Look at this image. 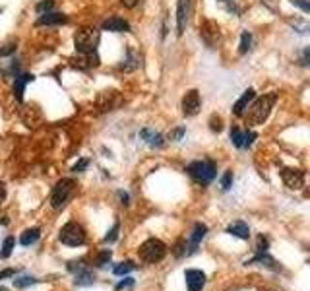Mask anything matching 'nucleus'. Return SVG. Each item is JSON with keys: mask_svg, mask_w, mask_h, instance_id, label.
Segmentation results:
<instances>
[{"mask_svg": "<svg viewBox=\"0 0 310 291\" xmlns=\"http://www.w3.org/2000/svg\"><path fill=\"white\" fill-rule=\"evenodd\" d=\"M276 101H278V96H276V94H268V96H262V97H258V99L254 97L252 103L248 105L247 111H245V121H247V125H250V127H260V125H264V123L268 121V117H270V113H272Z\"/></svg>", "mask_w": 310, "mask_h": 291, "instance_id": "1", "label": "nucleus"}, {"mask_svg": "<svg viewBox=\"0 0 310 291\" xmlns=\"http://www.w3.org/2000/svg\"><path fill=\"white\" fill-rule=\"evenodd\" d=\"M101 33L95 28H80L74 35V47L78 51V55H90L97 51Z\"/></svg>", "mask_w": 310, "mask_h": 291, "instance_id": "2", "label": "nucleus"}, {"mask_svg": "<svg viewBox=\"0 0 310 291\" xmlns=\"http://www.w3.org/2000/svg\"><path fill=\"white\" fill-rule=\"evenodd\" d=\"M140 260H144L146 264H157L165 259L167 255V245L159 239H148L140 249H138Z\"/></svg>", "mask_w": 310, "mask_h": 291, "instance_id": "3", "label": "nucleus"}, {"mask_svg": "<svg viewBox=\"0 0 310 291\" xmlns=\"http://www.w3.org/2000/svg\"><path fill=\"white\" fill-rule=\"evenodd\" d=\"M74 193H76V181L74 179H62V181H59L57 187H55V191H53V196H51V206L55 210H62L70 202V198L74 196Z\"/></svg>", "mask_w": 310, "mask_h": 291, "instance_id": "4", "label": "nucleus"}, {"mask_svg": "<svg viewBox=\"0 0 310 291\" xmlns=\"http://www.w3.org/2000/svg\"><path fill=\"white\" fill-rule=\"evenodd\" d=\"M186 171H188V175L192 179H196L202 185H210L217 175L214 162H192L186 167Z\"/></svg>", "mask_w": 310, "mask_h": 291, "instance_id": "5", "label": "nucleus"}, {"mask_svg": "<svg viewBox=\"0 0 310 291\" xmlns=\"http://www.w3.org/2000/svg\"><path fill=\"white\" fill-rule=\"evenodd\" d=\"M62 245H68V247H82L86 243V231L84 227L76 222H70L61 229V235H59Z\"/></svg>", "mask_w": 310, "mask_h": 291, "instance_id": "6", "label": "nucleus"}, {"mask_svg": "<svg viewBox=\"0 0 310 291\" xmlns=\"http://www.w3.org/2000/svg\"><path fill=\"white\" fill-rule=\"evenodd\" d=\"M200 37L202 41L208 45V47H217V43L221 41V32H219V26L212 20H206L202 26H200Z\"/></svg>", "mask_w": 310, "mask_h": 291, "instance_id": "7", "label": "nucleus"}, {"mask_svg": "<svg viewBox=\"0 0 310 291\" xmlns=\"http://www.w3.org/2000/svg\"><path fill=\"white\" fill-rule=\"evenodd\" d=\"M281 179L285 183L287 189L291 191H299L305 187V173L301 169H293V167H285L281 171Z\"/></svg>", "mask_w": 310, "mask_h": 291, "instance_id": "8", "label": "nucleus"}, {"mask_svg": "<svg viewBox=\"0 0 310 291\" xmlns=\"http://www.w3.org/2000/svg\"><path fill=\"white\" fill-rule=\"evenodd\" d=\"M200 107H202V101H200V94L196 90H190L186 92L183 97V113L186 117H194L200 113Z\"/></svg>", "mask_w": 310, "mask_h": 291, "instance_id": "9", "label": "nucleus"}, {"mask_svg": "<svg viewBox=\"0 0 310 291\" xmlns=\"http://www.w3.org/2000/svg\"><path fill=\"white\" fill-rule=\"evenodd\" d=\"M185 280H186V288L188 291H202L206 286V274L202 270H186L185 272Z\"/></svg>", "mask_w": 310, "mask_h": 291, "instance_id": "10", "label": "nucleus"}, {"mask_svg": "<svg viewBox=\"0 0 310 291\" xmlns=\"http://www.w3.org/2000/svg\"><path fill=\"white\" fill-rule=\"evenodd\" d=\"M190 8H192V0H179V4H177V33L179 35H183L186 30Z\"/></svg>", "mask_w": 310, "mask_h": 291, "instance_id": "11", "label": "nucleus"}, {"mask_svg": "<svg viewBox=\"0 0 310 291\" xmlns=\"http://www.w3.org/2000/svg\"><path fill=\"white\" fill-rule=\"evenodd\" d=\"M41 119H43V113H41V109H39L37 105H26V107L22 109V121H24L26 127H30V129L39 127V125H41Z\"/></svg>", "mask_w": 310, "mask_h": 291, "instance_id": "12", "label": "nucleus"}, {"mask_svg": "<svg viewBox=\"0 0 310 291\" xmlns=\"http://www.w3.org/2000/svg\"><path fill=\"white\" fill-rule=\"evenodd\" d=\"M103 30H105V32H113V33H124L130 30V24H128L126 20H123V18L113 16V18H109V20L103 22Z\"/></svg>", "mask_w": 310, "mask_h": 291, "instance_id": "13", "label": "nucleus"}, {"mask_svg": "<svg viewBox=\"0 0 310 291\" xmlns=\"http://www.w3.org/2000/svg\"><path fill=\"white\" fill-rule=\"evenodd\" d=\"M66 22H68V16L59 12H47V14H41V18L37 20V26H61Z\"/></svg>", "mask_w": 310, "mask_h": 291, "instance_id": "14", "label": "nucleus"}, {"mask_svg": "<svg viewBox=\"0 0 310 291\" xmlns=\"http://www.w3.org/2000/svg\"><path fill=\"white\" fill-rule=\"evenodd\" d=\"M33 80H35L33 74H18V76L14 78V97H16L18 101H22L26 86H28L30 82H33Z\"/></svg>", "mask_w": 310, "mask_h": 291, "instance_id": "15", "label": "nucleus"}, {"mask_svg": "<svg viewBox=\"0 0 310 291\" xmlns=\"http://www.w3.org/2000/svg\"><path fill=\"white\" fill-rule=\"evenodd\" d=\"M254 97H256L254 90H252V88H250V90H247V92L241 96V99H239V101L233 105V113H235L237 117H243V115H245V111H247V107L250 105V103H252V99H254Z\"/></svg>", "mask_w": 310, "mask_h": 291, "instance_id": "16", "label": "nucleus"}, {"mask_svg": "<svg viewBox=\"0 0 310 291\" xmlns=\"http://www.w3.org/2000/svg\"><path fill=\"white\" fill-rule=\"evenodd\" d=\"M227 233H229V235H233V237L245 239V241L250 237V229H248V226L245 224V222H233L231 226L227 227Z\"/></svg>", "mask_w": 310, "mask_h": 291, "instance_id": "17", "label": "nucleus"}, {"mask_svg": "<svg viewBox=\"0 0 310 291\" xmlns=\"http://www.w3.org/2000/svg\"><path fill=\"white\" fill-rule=\"evenodd\" d=\"M206 233H208V227L204 226V224H196L194 231H192V237H190V251H188V255H190V253H196V247H198V243L206 237Z\"/></svg>", "mask_w": 310, "mask_h": 291, "instance_id": "18", "label": "nucleus"}, {"mask_svg": "<svg viewBox=\"0 0 310 291\" xmlns=\"http://www.w3.org/2000/svg\"><path fill=\"white\" fill-rule=\"evenodd\" d=\"M140 136H142L152 148H163V146H165V140H163V136H161L159 132H152L150 129H144L140 132Z\"/></svg>", "mask_w": 310, "mask_h": 291, "instance_id": "19", "label": "nucleus"}, {"mask_svg": "<svg viewBox=\"0 0 310 291\" xmlns=\"http://www.w3.org/2000/svg\"><path fill=\"white\" fill-rule=\"evenodd\" d=\"M247 264H260V266H266V268H272V270H279L278 262L272 259L268 253H258L252 260H248Z\"/></svg>", "mask_w": 310, "mask_h": 291, "instance_id": "20", "label": "nucleus"}, {"mask_svg": "<svg viewBox=\"0 0 310 291\" xmlns=\"http://www.w3.org/2000/svg\"><path fill=\"white\" fill-rule=\"evenodd\" d=\"M39 237H41V229H39V227H33V229H28V231L22 233L20 243H22L24 247H30V245H33V243H37Z\"/></svg>", "mask_w": 310, "mask_h": 291, "instance_id": "21", "label": "nucleus"}, {"mask_svg": "<svg viewBox=\"0 0 310 291\" xmlns=\"http://www.w3.org/2000/svg\"><path fill=\"white\" fill-rule=\"evenodd\" d=\"M138 66H140V55H136L134 49H128V51H126V61H124V65L121 66V68L126 70V72H130V70H134V68H138Z\"/></svg>", "mask_w": 310, "mask_h": 291, "instance_id": "22", "label": "nucleus"}, {"mask_svg": "<svg viewBox=\"0 0 310 291\" xmlns=\"http://www.w3.org/2000/svg\"><path fill=\"white\" fill-rule=\"evenodd\" d=\"M74 276H76V286H92L93 282H95V276L92 274L90 268H84V270L76 272Z\"/></svg>", "mask_w": 310, "mask_h": 291, "instance_id": "23", "label": "nucleus"}, {"mask_svg": "<svg viewBox=\"0 0 310 291\" xmlns=\"http://www.w3.org/2000/svg\"><path fill=\"white\" fill-rule=\"evenodd\" d=\"M39 280H35V278H31V276H20V278H14V288L16 290H26V288H30V286H35Z\"/></svg>", "mask_w": 310, "mask_h": 291, "instance_id": "24", "label": "nucleus"}, {"mask_svg": "<svg viewBox=\"0 0 310 291\" xmlns=\"http://www.w3.org/2000/svg\"><path fill=\"white\" fill-rule=\"evenodd\" d=\"M231 142L237 146V148H245V132L237 127L231 129Z\"/></svg>", "mask_w": 310, "mask_h": 291, "instance_id": "25", "label": "nucleus"}, {"mask_svg": "<svg viewBox=\"0 0 310 291\" xmlns=\"http://www.w3.org/2000/svg\"><path fill=\"white\" fill-rule=\"evenodd\" d=\"M14 245H16V239L14 237H6L4 239V245H2V251H0V259H8L14 251Z\"/></svg>", "mask_w": 310, "mask_h": 291, "instance_id": "26", "label": "nucleus"}, {"mask_svg": "<svg viewBox=\"0 0 310 291\" xmlns=\"http://www.w3.org/2000/svg\"><path fill=\"white\" fill-rule=\"evenodd\" d=\"M250 45H252V35L248 32H243V35H241V45H239V53L247 55L248 51H250Z\"/></svg>", "mask_w": 310, "mask_h": 291, "instance_id": "27", "label": "nucleus"}, {"mask_svg": "<svg viewBox=\"0 0 310 291\" xmlns=\"http://www.w3.org/2000/svg\"><path fill=\"white\" fill-rule=\"evenodd\" d=\"M134 268H136V264L130 262V260H126V262L119 264V266L115 268V274H117V276H124V274H128V272H132Z\"/></svg>", "mask_w": 310, "mask_h": 291, "instance_id": "28", "label": "nucleus"}, {"mask_svg": "<svg viewBox=\"0 0 310 291\" xmlns=\"http://www.w3.org/2000/svg\"><path fill=\"white\" fill-rule=\"evenodd\" d=\"M53 8H55V0H43V2H39V4L35 6L37 14H47V12H51Z\"/></svg>", "mask_w": 310, "mask_h": 291, "instance_id": "29", "label": "nucleus"}, {"mask_svg": "<svg viewBox=\"0 0 310 291\" xmlns=\"http://www.w3.org/2000/svg\"><path fill=\"white\" fill-rule=\"evenodd\" d=\"M231 185H233V173H231V171H227V173L221 177V189H223V191H229V189H231Z\"/></svg>", "mask_w": 310, "mask_h": 291, "instance_id": "30", "label": "nucleus"}, {"mask_svg": "<svg viewBox=\"0 0 310 291\" xmlns=\"http://www.w3.org/2000/svg\"><path fill=\"white\" fill-rule=\"evenodd\" d=\"M109 260H111V251H103V253L97 257V262H95V264H97L99 268H103L105 264H109Z\"/></svg>", "mask_w": 310, "mask_h": 291, "instance_id": "31", "label": "nucleus"}, {"mask_svg": "<svg viewBox=\"0 0 310 291\" xmlns=\"http://www.w3.org/2000/svg\"><path fill=\"white\" fill-rule=\"evenodd\" d=\"M119 229H121V226H119V224H115L113 229L109 231V235L105 237V243H115V241H117V237H119Z\"/></svg>", "mask_w": 310, "mask_h": 291, "instance_id": "32", "label": "nucleus"}, {"mask_svg": "<svg viewBox=\"0 0 310 291\" xmlns=\"http://www.w3.org/2000/svg\"><path fill=\"white\" fill-rule=\"evenodd\" d=\"M221 123H223V121H221V117H216V115H214V117L210 119V129L214 130V132H219V130L223 129V125H221Z\"/></svg>", "mask_w": 310, "mask_h": 291, "instance_id": "33", "label": "nucleus"}, {"mask_svg": "<svg viewBox=\"0 0 310 291\" xmlns=\"http://www.w3.org/2000/svg\"><path fill=\"white\" fill-rule=\"evenodd\" d=\"M132 286H134V280H132V278H124V280H121V282L117 284V291L128 290V288H132Z\"/></svg>", "mask_w": 310, "mask_h": 291, "instance_id": "34", "label": "nucleus"}, {"mask_svg": "<svg viewBox=\"0 0 310 291\" xmlns=\"http://www.w3.org/2000/svg\"><path fill=\"white\" fill-rule=\"evenodd\" d=\"M12 53H16V43H8L4 45V49H0V57H8Z\"/></svg>", "mask_w": 310, "mask_h": 291, "instance_id": "35", "label": "nucleus"}, {"mask_svg": "<svg viewBox=\"0 0 310 291\" xmlns=\"http://www.w3.org/2000/svg\"><path fill=\"white\" fill-rule=\"evenodd\" d=\"M185 132L186 130L185 129H175L171 134H169V140H175V142H179L183 136H185Z\"/></svg>", "mask_w": 310, "mask_h": 291, "instance_id": "36", "label": "nucleus"}, {"mask_svg": "<svg viewBox=\"0 0 310 291\" xmlns=\"http://www.w3.org/2000/svg\"><path fill=\"white\" fill-rule=\"evenodd\" d=\"M256 249H258V253H266V251H268V239H264V237L260 235V237H258V247H256Z\"/></svg>", "mask_w": 310, "mask_h": 291, "instance_id": "37", "label": "nucleus"}, {"mask_svg": "<svg viewBox=\"0 0 310 291\" xmlns=\"http://www.w3.org/2000/svg\"><path fill=\"white\" fill-rule=\"evenodd\" d=\"M256 136H258V134H256V132H252V130H250V132H245V148L252 146V142L256 140Z\"/></svg>", "mask_w": 310, "mask_h": 291, "instance_id": "38", "label": "nucleus"}, {"mask_svg": "<svg viewBox=\"0 0 310 291\" xmlns=\"http://www.w3.org/2000/svg\"><path fill=\"white\" fill-rule=\"evenodd\" d=\"M295 6H299L303 12H310V4L307 2V0H291Z\"/></svg>", "mask_w": 310, "mask_h": 291, "instance_id": "39", "label": "nucleus"}, {"mask_svg": "<svg viewBox=\"0 0 310 291\" xmlns=\"http://www.w3.org/2000/svg\"><path fill=\"white\" fill-rule=\"evenodd\" d=\"M16 274H18V270H14V268H6V270L0 272V280H4V278H12V276H16Z\"/></svg>", "mask_w": 310, "mask_h": 291, "instance_id": "40", "label": "nucleus"}, {"mask_svg": "<svg viewBox=\"0 0 310 291\" xmlns=\"http://www.w3.org/2000/svg\"><path fill=\"white\" fill-rule=\"evenodd\" d=\"M262 4H266L272 12H279V4H278V0H262Z\"/></svg>", "mask_w": 310, "mask_h": 291, "instance_id": "41", "label": "nucleus"}, {"mask_svg": "<svg viewBox=\"0 0 310 291\" xmlns=\"http://www.w3.org/2000/svg\"><path fill=\"white\" fill-rule=\"evenodd\" d=\"M88 165H90V162H88V160H80V162L74 165V171H76V173H80V171H84Z\"/></svg>", "mask_w": 310, "mask_h": 291, "instance_id": "42", "label": "nucleus"}, {"mask_svg": "<svg viewBox=\"0 0 310 291\" xmlns=\"http://www.w3.org/2000/svg\"><path fill=\"white\" fill-rule=\"evenodd\" d=\"M121 2H123V6H124V8H136L140 0H121Z\"/></svg>", "mask_w": 310, "mask_h": 291, "instance_id": "43", "label": "nucleus"}, {"mask_svg": "<svg viewBox=\"0 0 310 291\" xmlns=\"http://www.w3.org/2000/svg\"><path fill=\"white\" fill-rule=\"evenodd\" d=\"M4 198H6V187H4V183H0V204L4 202Z\"/></svg>", "mask_w": 310, "mask_h": 291, "instance_id": "44", "label": "nucleus"}, {"mask_svg": "<svg viewBox=\"0 0 310 291\" xmlns=\"http://www.w3.org/2000/svg\"><path fill=\"white\" fill-rule=\"evenodd\" d=\"M119 196H121L123 204H128V194H126V193H119Z\"/></svg>", "mask_w": 310, "mask_h": 291, "instance_id": "45", "label": "nucleus"}, {"mask_svg": "<svg viewBox=\"0 0 310 291\" xmlns=\"http://www.w3.org/2000/svg\"><path fill=\"white\" fill-rule=\"evenodd\" d=\"M0 291H8V290H4V288H0Z\"/></svg>", "mask_w": 310, "mask_h": 291, "instance_id": "46", "label": "nucleus"}, {"mask_svg": "<svg viewBox=\"0 0 310 291\" xmlns=\"http://www.w3.org/2000/svg\"><path fill=\"white\" fill-rule=\"evenodd\" d=\"M270 291H274V290H270Z\"/></svg>", "mask_w": 310, "mask_h": 291, "instance_id": "47", "label": "nucleus"}, {"mask_svg": "<svg viewBox=\"0 0 310 291\" xmlns=\"http://www.w3.org/2000/svg\"><path fill=\"white\" fill-rule=\"evenodd\" d=\"M223 2H225V0H223Z\"/></svg>", "mask_w": 310, "mask_h": 291, "instance_id": "48", "label": "nucleus"}]
</instances>
